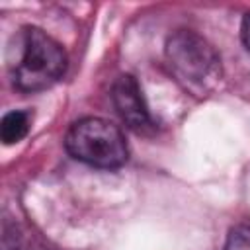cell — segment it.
<instances>
[{
  "instance_id": "cell-7",
  "label": "cell",
  "mask_w": 250,
  "mask_h": 250,
  "mask_svg": "<svg viewBox=\"0 0 250 250\" xmlns=\"http://www.w3.org/2000/svg\"><path fill=\"white\" fill-rule=\"evenodd\" d=\"M242 41H244L246 49L250 51V14H246L242 20Z\"/></svg>"
},
{
  "instance_id": "cell-1",
  "label": "cell",
  "mask_w": 250,
  "mask_h": 250,
  "mask_svg": "<svg viewBox=\"0 0 250 250\" xmlns=\"http://www.w3.org/2000/svg\"><path fill=\"white\" fill-rule=\"evenodd\" d=\"M8 70L21 92H41L59 82L66 70L64 49L39 27H21L8 47Z\"/></svg>"
},
{
  "instance_id": "cell-2",
  "label": "cell",
  "mask_w": 250,
  "mask_h": 250,
  "mask_svg": "<svg viewBox=\"0 0 250 250\" xmlns=\"http://www.w3.org/2000/svg\"><path fill=\"white\" fill-rule=\"evenodd\" d=\"M166 59L174 76L195 94L211 90L221 78L217 51L195 31H176L166 43Z\"/></svg>"
},
{
  "instance_id": "cell-6",
  "label": "cell",
  "mask_w": 250,
  "mask_h": 250,
  "mask_svg": "<svg viewBox=\"0 0 250 250\" xmlns=\"http://www.w3.org/2000/svg\"><path fill=\"white\" fill-rule=\"evenodd\" d=\"M225 250H250V227H234L227 236Z\"/></svg>"
},
{
  "instance_id": "cell-5",
  "label": "cell",
  "mask_w": 250,
  "mask_h": 250,
  "mask_svg": "<svg viewBox=\"0 0 250 250\" xmlns=\"http://www.w3.org/2000/svg\"><path fill=\"white\" fill-rule=\"evenodd\" d=\"M29 131V115L25 111H10L2 117L0 137L6 145L20 143Z\"/></svg>"
},
{
  "instance_id": "cell-3",
  "label": "cell",
  "mask_w": 250,
  "mask_h": 250,
  "mask_svg": "<svg viewBox=\"0 0 250 250\" xmlns=\"http://www.w3.org/2000/svg\"><path fill=\"white\" fill-rule=\"evenodd\" d=\"M64 146L76 160L96 168H117L127 160L121 129L102 117H84L72 123Z\"/></svg>"
},
{
  "instance_id": "cell-4",
  "label": "cell",
  "mask_w": 250,
  "mask_h": 250,
  "mask_svg": "<svg viewBox=\"0 0 250 250\" xmlns=\"http://www.w3.org/2000/svg\"><path fill=\"white\" fill-rule=\"evenodd\" d=\"M111 100L117 113L127 123V127H131L137 133H146L152 129V119L145 104L143 92L131 74H123L115 80L111 90Z\"/></svg>"
}]
</instances>
